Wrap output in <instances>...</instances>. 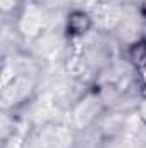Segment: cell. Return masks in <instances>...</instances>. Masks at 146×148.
Returning a JSON list of instances; mask_svg holds the SVG:
<instances>
[{"label": "cell", "mask_w": 146, "mask_h": 148, "mask_svg": "<svg viewBox=\"0 0 146 148\" xmlns=\"http://www.w3.org/2000/svg\"><path fill=\"white\" fill-rule=\"evenodd\" d=\"M95 19L103 28H110L119 21V9H115L112 5H102L95 10Z\"/></svg>", "instance_id": "6da1fadb"}, {"label": "cell", "mask_w": 146, "mask_h": 148, "mask_svg": "<svg viewBox=\"0 0 146 148\" xmlns=\"http://www.w3.org/2000/svg\"><path fill=\"white\" fill-rule=\"evenodd\" d=\"M21 28L26 35H35L38 33V29L41 28V16L36 9H28L23 16V21H21Z\"/></svg>", "instance_id": "7a4b0ae2"}, {"label": "cell", "mask_w": 146, "mask_h": 148, "mask_svg": "<svg viewBox=\"0 0 146 148\" xmlns=\"http://www.w3.org/2000/svg\"><path fill=\"white\" fill-rule=\"evenodd\" d=\"M71 28H72L76 33H83L88 28V19L84 16H81V14H76V16H72V19H71Z\"/></svg>", "instance_id": "3957f363"}, {"label": "cell", "mask_w": 146, "mask_h": 148, "mask_svg": "<svg viewBox=\"0 0 146 148\" xmlns=\"http://www.w3.org/2000/svg\"><path fill=\"white\" fill-rule=\"evenodd\" d=\"M2 5H3V9H10L14 5V0H2Z\"/></svg>", "instance_id": "277c9868"}]
</instances>
